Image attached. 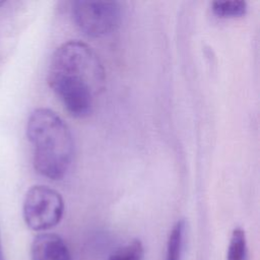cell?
Returning <instances> with one entry per match:
<instances>
[{
  "label": "cell",
  "mask_w": 260,
  "mask_h": 260,
  "mask_svg": "<svg viewBox=\"0 0 260 260\" xmlns=\"http://www.w3.org/2000/svg\"><path fill=\"white\" fill-rule=\"evenodd\" d=\"M48 81L71 115L84 117L104 89L106 72L94 50L73 40L63 43L54 52Z\"/></svg>",
  "instance_id": "1"
},
{
  "label": "cell",
  "mask_w": 260,
  "mask_h": 260,
  "mask_svg": "<svg viewBox=\"0 0 260 260\" xmlns=\"http://www.w3.org/2000/svg\"><path fill=\"white\" fill-rule=\"evenodd\" d=\"M26 134L34 147L36 171L51 180H60L68 172L74 142L67 124L54 111L36 109L28 117Z\"/></svg>",
  "instance_id": "2"
},
{
  "label": "cell",
  "mask_w": 260,
  "mask_h": 260,
  "mask_svg": "<svg viewBox=\"0 0 260 260\" xmlns=\"http://www.w3.org/2000/svg\"><path fill=\"white\" fill-rule=\"evenodd\" d=\"M64 212L61 194L45 185L30 187L23 199L22 215L34 231H46L59 223Z\"/></svg>",
  "instance_id": "3"
},
{
  "label": "cell",
  "mask_w": 260,
  "mask_h": 260,
  "mask_svg": "<svg viewBox=\"0 0 260 260\" xmlns=\"http://www.w3.org/2000/svg\"><path fill=\"white\" fill-rule=\"evenodd\" d=\"M73 20L85 35L103 37L116 30L122 18L121 6L116 1H75L71 8Z\"/></svg>",
  "instance_id": "4"
},
{
  "label": "cell",
  "mask_w": 260,
  "mask_h": 260,
  "mask_svg": "<svg viewBox=\"0 0 260 260\" xmlns=\"http://www.w3.org/2000/svg\"><path fill=\"white\" fill-rule=\"evenodd\" d=\"M31 260H72L70 251L61 237L56 234L38 235L30 246Z\"/></svg>",
  "instance_id": "5"
},
{
  "label": "cell",
  "mask_w": 260,
  "mask_h": 260,
  "mask_svg": "<svg viewBox=\"0 0 260 260\" xmlns=\"http://www.w3.org/2000/svg\"><path fill=\"white\" fill-rule=\"evenodd\" d=\"M185 234V221L178 220L173 226L167 244L166 260H181Z\"/></svg>",
  "instance_id": "6"
},
{
  "label": "cell",
  "mask_w": 260,
  "mask_h": 260,
  "mask_svg": "<svg viewBox=\"0 0 260 260\" xmlns=\"http://www.w3.org/2000/svg\"><path fill=\"white\" fill-rule=\"evenodd\" d=\"M247 240L245 232L241 228H236L231 236L226 260H246Z\"/></svg>",
  "instance_id": "7"
},
{
  "label": "cell",
  "mask_w": 260,
  "mask_h": 260,
  "mask_svg": "<svg viewBox=\"0 0 260 260\" xmlns=\"http://www.w3.org/2000/svg\"><path fill=\"white\" fill-rule=\"evenodd\" d=\"M212 11L220 17H237L244 15L247 11V3L241 0L214 1Z\"/></svg>",
  "instance_id": "8"
},
{
  "label": "cell",
  "mask_w": 260,
  "mask_h": 260,
  "mask_svg": "<svg viewBox=\"0 0 260 260\" xmlns=\"http://www.w3.org/2000/svg\"><path fill=\"white\" fill-rule=\"evenodd\" d=\"M143 246L139 240H134L118 248L108 260H142Z\"/></svg>",
  "instance_id": "9"
},
{
  "label": "cell",
  "mask_w": 260,
  "mask_h": 260,
  "mask_svg": "<svg viewBox=\"0 0 260 260\" xmlns=\"http://www.w3.org/2000/svg\"><path fill=\"white\" fill-rule=\"evenodd\" d=\"M0 260H5L3 249H2V244H1V237H0Z\"/></svg>",
  "instance_id": "10"
}]
</instances>
